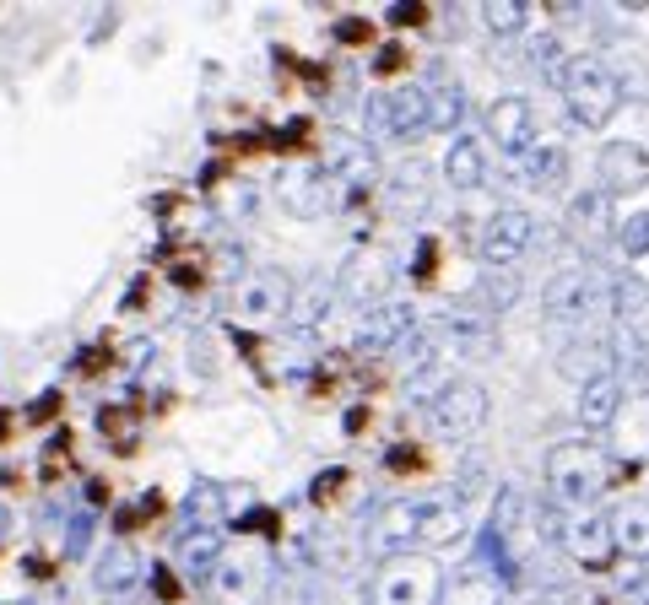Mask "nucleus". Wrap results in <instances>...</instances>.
<instances>
[{"instance_id": "11", "label": "nucleus", "mask_w": 649, "mask_h": 605, "mask_svg": "<svg viewBox=\"0 0 649 605\" xmlns=\"http://www.w3.org/2000/svg\"><path fill=\"white\" fill-rule=\"evenodd\" d=\"M563 551L579 562L585 573H606L617 562V541H612V514L585 508V514H568V524L558 530Z\"/></svg>"}, {"instance_id": "39", "label": "nucleus", "mask_w": 649, "mask_h": 605, "mask_svg": "<svg viewBox=\"0 0 649 605\" xmlns=\"http://www.w3.org/2000/svg\"><path fill=\"white\" fill-rule=\"evenodd\" d=\"M130 568H136V562H130V551H114V557L103 562V584H109V589H125V584H130Z\"/></svg>"}, {"instance_id": "4", "label": "nucleus", "mask_w": 649, "mask_h": 605, "mask_svg": "<svg viewBox=\"0 0 649 605\" xmlns=\"http://www.w3.org/2000/svg\"><path fill=\"white\" fill-rule=\"evenodd\" d=\"M612 287L617 281L601 271V265H579V271H563L541 298V314L547 325H568V330H595V319L612 314Z\"/></svg>"}, {"instance_id": "30", "label": "nucleus", "mask_w": 649, "mask_h": 605, "mask_svg": "<svg viewBox=\"0 0 649 605\" xmlns=\"http://www.w3.org/2000/svg\"><path fill=\"white\" fill-rule=\"evenodd\" d=\"M476 17H482V28L493 38H514V33L531 28V6H520V0H487Z\"/></svg>"}, {"instance_id": "38", "label": "nucleus", "mask_w": 649, "mask_h": 605, "mask_svg": "<svg viewBox=\"0 0 649 605\" xmlns=\"http://www.w3.org/2000/svg\"><path fill=\"white\" fill-rule=\"evenodd\" d=\"M612 244H617L622 254H644V249H649V217H628V222L617 227Z\"/></svg>"}, {"instance_id": "31", "label": "nucleus", "mask_w": 649, "mask_h": 605, "mask_svg": "<svg viewBox=\"0 0 649 605\" xmlns=\"http://www.w3.org/2000/svg\"><path fill=\"white\" fill-rule=\"evenodd\" d=\"M330 298L336 292L325 287V281H309V287L298 292V303H293V330H303V335H314L330 319Z\"/></svg>"}, {"instance_id": "26", "label": "nucleus", "mask_w": 649, "mask_h": 605, "mask_svg": "<svg viewBox=\"0 0 649 605\" xmlns=\"http://www.w3.org/2000/svg\"><path fill=\"white\" fill-rule=\"evenodd\" d=\"M390 200H395V211H406V217H422L428 211V195H433V179H428V168L422 163H401L390 173Z\"/></svg>"}, {"instance_id": "29", "label": "nucleus", "mask_w": 649, "mask_h": 605, "mask_svg": "<svg viewBox=\"0 0 649 605\" xmlns=\"http://www.w3.org/2000/svg\"><path fill=\"white\" fill-rule=\"evenodd\" d=\"M282 200H287V211H293V217H320L330 190H325L320 173H287V179H282Z\"/></svg>"}, {"instance_id": "16", "label": "nucleus", "mask_w": 649, "mask_h": 605, "mask_svg": "<svg viewBox=\"0 0 649 605\" xmlns=\"http://www.w3.org/2000/svg\"><path fill=\"white\" fill-rule=\"evenodd\" d=\"M595 184L606 195H639L649 184V152L639 141H606L601 157H595Z\"/></svg>"}, {"instance_id": "23", "label": "nucleus", "mask_w": 649, "mask_h": 605, "mask_svg": "<svg viewBox=\"0 0 649 605\" xmlns=\"http://www.w3.org/2000/svg\"><path fill=\"white\" fill-rule=\"evenodd\" d=\"M341 298L352 303H384L390 298V265L379 260V254H368V260H352L347 271H341Z\"/></svg>"}, {"instance_id": "7", "label": "nucleus", "mask_w": 649, "mask_h": 605, "mask_svg": "<svg viewBox=\"0 0 649 605\" xmlns=\"http://www.w3.org/2000/svg\"><path fill=\"white\" fill-rule=\"evenodd\" d=\"M428 427L444 443H471L487 427V389L476 379H449L439 395L428 400Z\"/></svg>"}, {"instance_id": "33", "label": "nucleus", "mask_w": 649, "mask_h": 605, "mask_svg": "<svg viewBox=\"0 0 649 605\" xmlns=\"http://www.w3.org/2000/svg\"><path fill=\"white\" fill-rule=\"evenodd\" d=\"M460 119H466L460 87H428V130H449V136H455Z\"/></svg>"}, {"instance_id": "13", "label": "nucleus", "mask_w": 649, "mask_h": 605, "mask_svg": "<svg viewBox=\"0 0 649 605\" xmlns=\"http://www.w3.org/2000/svg\"><path fill=\"white\" fill-rule=\"evenodd\" d=\"M422 335H428V341L439 346V352L493 357V319H487L482 308H449V314H439Z\"/></svg>"}, {"instance_id": "9", "label": "nucleus", "mask_w": 649, "mask_h": 605, "mask_svg": "<svg viewBox=\"0 0 649 605\" xmlns=\"http://www.w3.org/2000/svg\"><path fill=\"white\" fill-rule=\"evenodd\" d=\"M325 168H330V179L347 184L352 195L384 184V163H379L374 141H368V136H347V130H330V136H325Z\"/></svg>"}, {"instance_id": "32", "label": "nucleus", "mask_w": 649, "mask_h": 605, "mask_svg": "<svg viewBox=\"0 0 649 605\" xmlns=\"http://www.w3.org/2000/svg\"><path fill=\"white\" fill-rule=\"evenodd\" d=\"M179 562L184 568H201V573H211L222 562V530H195V535H184L179 541Z\"/></svg>"}, {"instance_id": "1", "label": "nucleus", "mask_w": 649, "mask_h": 605, "mask_svg": "<svg viewBox=\"0 0 649 605\" xmlns=\"http://www.w3.org/2000/svg\"><path fill=\"white\" fill-rule=\"evenodd\" d=\"M460 535V503L455 497H401L384 503L374 519V541L390 551H412V546H444Z\"/></svg>"}, {"instance_id": "35", "label": "nucleus", "mask_w": 649, "mask_h": 605, "mask_svg": "<svg viewBox=\"0 0 649 605\" xmlns=\"http://www.w3.org/2000/svg\"><path fill=\"white\" fill-rule=\"evenodd\" d=\"M482 314H487V308H498V314H503V308H514V298H520V276H514V271H482Z\"/></svg>"}, {"instance_id": "36", "label": "nucleus", "mask_w": 649, "mask_h": 605, "mask_svg": "<svg viewBox=\"0 0 649 605\" xmlns=\"http://www.w3.org/2000/svg\"><path fill=\"white\" fill-rule=\"evenodd\" d=\"M330 33H336V44H347V49H368V44H374V22H368V17H341Z\"/></svg>"}, {"instance_id": "25", "label": "nucleus", "mask_w": 649, "mask_h": 605, "mask_svg": "<svg viewBox=\"0 0 649 605\" xmlns=\"http://www.w3.org/2000/svg\"><path fill=\"white\" fill-rule=\"evenodd\" d=\"M612 314L622 335H644L649 330V281L644 276H622L612 287Z\"/></svg>"}, {"instance_id": "40", "label": "nucleus", "mask_w": 649, "mask_h": 605, "mask_svg": "<svg viewBox=\"0 0 649 605\" xmlns=\"http://www.w3.org/2000/svg\"><path fill=\"white\" fill-rule=\"evenodd\" d=\"M347 481H352V476H347L341 465H336V470H325V476L314 481V503H330V497H341V487H347Z\"/></svg>"}, {"instance_id": "10", "label": "nucleus", "mask_w": 649, "mask_h": 605, "mask_svg": "<svg viewBox=\"0 0 649 605\" xmlns=\"http://www.w3.org/2000/svg\"><path fill=\"white\" fill-rule=\"evenodd\" d=\"M563 233L574 238L579 249H606V244L617 238V200L606 195L601 184L568 195V206H563Z\"/></svg>"}, {"instance_id": "14", "label": "nucleus", "mask_w": 649, "mask_h": 605, "mask_svg": "<svg viewBox=\"0 0 649 605\" xmlns=\"http://www.w3.org/2000/svg\"><path fill=\"white\" fill-rule=\"evenodd\" d=\"M487 136H493L509 157H525L531 146L541 141V119H536V103L520 98V92H509V98H498L493 109H487Z\"/></svg>"}, {"instance_id": "6", "label": "nucleus", "mask_w": 649, "mask_h": 605, "mask_svg": "<svg viewBox=\"0 0 649 605\" xmlns=\"http://www.w3.org/2000/svg\"><path fill=\"white\" fill-rule=\"evenodd\" d=\"M541 244V222L520 206H498L493 217L482 222V238H476V254H482V271H520V260Z\"/></svg>"}, {"instance_id": "34", "label": "nucleus", "mask_w": 649, "mask_h": 605, "mask_svg": "<svg viewBox=\"0 0 649 605\" xmlns=\"http://www.w3.org/2000/svg\"><path fill=\"white\" fill-rule=\"evenodd\" d=\"M568 60H574V55H568V38H563V33H536V38H531V65H536V71L563 76Z\"/></svg>"}, {"instance_id": "5", "label": "nucleus", "mask_w": 649, "mask_h": 605, "mask_svg": "<svg viewBox=\"0 0 649 605\" xmlns=\"http://www.w3.org/2000/svg\"><path fill=\"white\" fill-rule=\"evenodd\" d=\"M363 125L374 141H417L428 130V87L417 82H395L368 92L363 103Z\"/></svg>"}, {"instance_id": "2", "label": "nucleus", "mask_w": 649, "mask_h": 605, "mask_svg": "<svg viewBox=\"0 0 649 605\" xmlns=\"http://www.w3.org/2000/svg\"><path fill=\"white\" fill-rule=\"evenodd\" d=\"M612 487V465H606L601 443L574 438V443H552L547 454V497L568 514H585L595 508V497Z\"/></svg>"}, {"instance_id": "41", "label": "nucleus", "mask_w": 649, "mask_h": 605, "mask_svg": "<svg viewBox=\"0 0 649 605\" xmlns=\"http://www.w3.org/2000/svg\"><path fill=\"white\" fill-rule=\"evenodd\" d=\"M374 71H379V76H395V71H406V49H401V44H384V55L374 60Z\"/></svg>"}, {"instance_id": "15", "label": "nucleus", "mask_w": 649, "mask_h": 605, "mask_svg": "<svg viewBox=\"0 0 649 605\" xmlns=\"http://www.w3.org/2000/svg\"><path fill=\"white\" fill-rule=\"evenodd\" d=\"M558 373L568 384H590V379H601V373H617V362H612V341L606 335H595V330H568L558 335Z\"/></svg>"}, {"instance_id": "44", "label": "nucleus", "mask_w": 649, "mask_h": 605, "mask_svg": "<svg viewBox=\"0 0 649 605\" xmlns=\"http://www.w3.org/2000/svg\"><path fill=\"white\" fill-rule=\"evenodd\" d=\"M157 595H163V600H179V578H174V573H157Z\"/></svg>"}, {"instance_id": "8", "label": "nucleus", "mask_w": 649, "mask_h": 605, "mask_svg": "<svg viewBox=\"0 0 649 605\" xmlns=\"http://www.w3.org/2000/svg\"><path fill=\"white\" fill-rule=\"evenodd\" d=\"M439 589H444V578L422 551H395L374 573V605H433Z\"/></svg>"}, {"instance_id": "21", "label": "nucleus", "mask_w": 649, "mask_h": 605, "mask_svg": "<svg viewBox=\"0 0 649 605\" xmlns=\"http://www.w3.org/2000/svg\"><path fill=\"white\" fill-rule=\"evenodd\" d=\"M233 308H238V314H249V319H271V314H282V308H287V281L276 276V271H255L249 281H238Z\"/></svg>"}, {"instance_id": "45", "label": "nucleus", "mask_w": 649, "mask_h": 605, "mask_svg": "<svg viewBox=\"0 0 649 605\" xmlns=\"http://www.w3.org/2000/svg\"><path fill=\"white\" fill-rule=\"evenodd\" d=\"M536 605H574V595H563V589H552V595H541Z\"/></svg>"}, {"instance_id": "22", "label": "nucleus", "mask_w": 649, "mask_h": 605, "mask_svg": "<svg viewBox=\"0 0 649 605\" xmlns=\"http://www.w3.org/2000/svg\"><path fill=\"white\" fill-rule=\"evenodd\" d=\"M514 173H520V184H531V190H558L568 179V152L558 141H536L525 157H514Z\"/></svg>"}, {"instance_id": "42", "label": "nucleus", "mask_w": 649, "mask_h": 605, "mask_svg": "<svg viewBox=\"0 0 649 605\" xmlns=\"http://www.w3.org/2000/svg\"><path fill=\"white\" fill-rule=\"evenodd\" d=\"M390 22L395 28H417V22H428V6H395Z\"/></svg>"}, {"instance_id": "20", "label": "nucleus", "mask_w": 649, "mask_h": 605, "mask_svg": "<svg viewBox=\"0 0 649 605\" xmlns=\"http://www.w3.org/2000/svg\"><path fill=\"white\" fill-rule=\"evenodd\" d=\"M622 395H628L622 373H601V379L579 384V400H574L579 422H585V427H612L617 411H622Z\"/></svg>"}, {"instance_id": "37", "label": "nucleus", "mask_w": 649, "mask_h": 605, "mask_svg": "<svg viewBox=\"0 0 649 605\" xmlns=\"http://www.w3.org/2000/svg\"><path fill=\"white\" fill-rule=\"evenodd\" d=\"M482 492H487V460H482V454H471V460L460 465V492H455V503L482 497Z\"/></svg>"}, {"instance_id": "12", "label": "nucleus", "mask_w": 649, "mask_h": 605, "mask_svg": "<svg viewBox=\"0 0 649 605\" xmlns=\"http://www.w3.org/2000/svg\"><path fill=\"white\" fill-rule=\"evenodd\" d=\"M493 541H498V551L509 562H525V557H531V546L541 541L536 503L520 487H509V492L498 497V508H493Z\"/></svg>"}, {"instance_id": "17", "label": "nucleus", "mask_w": 649, "mask_h": 605, "mask_svg": "<svg viewBox=\"0 0 649 605\" xmlns=\"http://www.w3.org/2000/svg\"><path fill=\"white\" fill-rule=\"evenodd\" d=\"M412 330H417L412 303L384 298L374 308H363V319H357V346H363V352H390V346H401Z\"/></svg>"}, {"instance_id": "24", "label": "nucleus", "mask_w": 649, "mask_h": 605, "mask_svg": "<svg viewBox=\"0 0 649 605\" xmlns=\"http://www.w3.org/2000/svg\"><path fill=\"white\" fill-rule=\"evenodd\" d=\"M612 541H617L622 557H633V562L649 557V503L628 497L622 508H612Z\"/></svg>"}, {"instance_id": "19", "label": "nucleus", "mask_w": 649, "mask_h": 605, "mask_svg": "<svg viewBox=\"0 0 649 605\" xmlns=\"http://www.w3.org/2000/svg\"><path fill=\"white\" fill-rule=\"evenodd\" d=\"M493 179L487 168V141L482 136H455V146L444 152V184L449 190H482Z\"/></svg>"}, {"instance_id": "28", "label": "nucleus", "mask_w": 649, "mask_h": 605, "mask_svg": "<svg viewBox=\"0 0 649 605\" xmlns=\"http://www.w3.org/2000/svg\"><path fill=\"white\" fill-rule=\"evenodd\" d=\"M617 433H622V449L633 454V465L649 454V389H639V395H622V411H617Z\"/></svg>"}, {"instance_id": "27", "label": "nucleus", "mask_w": 649, "mask_h": 605, "mask_svg": "<svg viewBox=\"0 0 649 605\" xmlns=\"http://www.w3.org/2000/svg\"><path fill=\"white\" fill-rule=\"evenodd\" d=\"M439 600H444V605H498V600H503V584H498L487 568H466V573H455V578L439 589Z\"/></svg>"}, {"instance_id": "18", "label": "nucleus", "mask_w": 649, "mask_h": 605, "mask_svg": "<svg viewBox=\"0 0 649 605\" xmlns=\"http://www.w3.org/2000/svg\"><path fill=\"white\" fill-rule=\"evenodd\" d=\"M211 584H217L222 605H260L266 600V568H260L255 557H238V562L222 557L217 568H211Z\"/></svg>"}, {"instance_id": "43", "label": "nucleus", "mask_w": 649, "mask_h": 605, "mask_svg": "<svg viewBox=\"0 0 649 605\" xmlns=\"http://www.w3.org/2000/svg\"><path fill=\"white\" fill-rule=\"evenodd\" d=\"M384 465L406 476V470H417V449H390V460H384Z\"/></svg>"}, {"instance_id": "46", "label": "nucleus", "mask_w": 649, "mask_h": 605, "mask_svg": "<svg viewBox=\"0 0 649 605\" xmlns=\"http://www.w3.org/2000/svg\"><path fill=\"white\" fill-rule=\"evenodd\" d=\"M6 433H11V416H6V411H0V443H6Z\"/></svg>"}, {"instance_id": "3", "label": "nucleus", "mask_w": 649, "mask_h": 605, "mask_svg": "<svg viewBox=\"0 0 649 605\" xmlns=\"http://www.w3.org/2000/svg\"><path fill=\"white\" fill-rule=\"evenodd\" d=\"M558 92H563V109L574 114V125H585V130H606L612 114L622 109V82L601 55L568 60L563 76H558Z\"/></svg>"}]
</instances>
